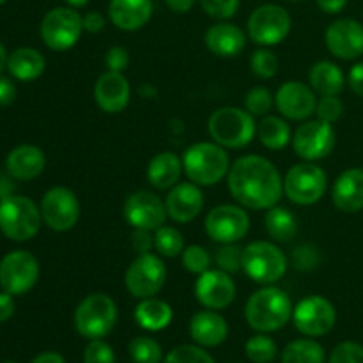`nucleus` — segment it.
<instances>
[{
	"instance_id": "nucleus-1",
	"label": "nucleus",
	"mask_w": 363,
	"mask_h": 363,
	"mask_svg": "<svg viewBox=\"0 0 363 363\" xmlns=\"http://www.w3.org/2000/svg\"><path fill=\"white\" fill-rule=\"evenodd\" d=\"M227 183L234 201L254 211L273 208L284 195V179L279 169L259 155L236 160L227 174Z\"/></svg>"
},
{
	"instance_id": "nucleus-2",
	"label": "nucleus",
	"mask_w": 363,
	"mask_h": 363,
	"mask_svg": "<svg viewBox=\"0 0 363 363\" xmlns=\"http://www.w3.org/2000/svg\"><path fill=\"white\" fill-rule=\"evenodd\" d=\"M293 301L286 291L275 286H264L255 291L245 305L248 326L259 333L277 332L293 319Z\"/></svg>"
},
{
	"instance_id": "nucleus-3",
	"label": "nucleus",
	"mask_w": 363,
	"mask_h": 363,
	"mask_svg": "<svg viewBox=\"0 0 363 363\" xmlns=\"http://www.w3.org/2000/svg\"><path fill=\"white\" fill-rule=\"evenodd\" d=\"M183 170L191 183L213 186L229 174L230 160L225 147L216 142H197L184 151Z\"/></svg>"
},
{
	"instance_id": "nucleus-4",
	"label": "nucleus",
	"mask_w": 363,
	"mask_h": 363,
	"mask_svg": "<svg viewBox=\"0 0 363 363\" xmlns=\"http://www.w3.org/2000/svg\"><path fill=\"white\" fill-rule=\"evenodd\" d=\"M208 131L213 142L225 149L247 147L257 133L254 116L247 108L223 106L215 110L208 121Z\"/></svg>"
},
{
	"instance_id": "nucleus-5",
	"label": "nucleus",
	"mask_w": 363,
	"mask_h": 363,
	"mask_svg": "<svg viewBox=\"0 0 363 363\" xmlns=\"http://www.w3.org/2000/svg\"><path fill=\"white\" fill-rule=\"evenodd\" d=\"M117 315V305L108 294H89L74 311V328L84 339H105L116 326Z\"/></svg>"
},
{
	"instance_id": "nucleus-6",
	"label": "nucleus",
	"mask_w": 363,
	"mask_h": 363,
	"mask_svg": "<svg viewBox=\"0 0 363 363\" xmlns=\"http://www.w3.org/2000/svg\"><path fill=\"white\" fill-rule=\"evenodd\" d=\"M287 261L286 254L269 241H254L243 248L241 269L248 279L261 286H273L286 275Z\"/></svg>"
},
{
	"instance_id": "nucleus-7",
	"label": "nucleus",
	"mask_w": 363,
	"mask_h": 363,
	"mask_svg": "<svg viewBox=\"0 0 363 363\" xmlns=\"http://www.w3.org/2000/svg\"><path fill=\"white\" fill-rule=\"evenodd\" d=\"M41 208L23 195L0 201V230L13 241H28L41 229Z\"/></svg>"
},
{
	"instance_id": "nucleus-8",
	"label": "nucleus",
	"mask_w": 363,
	"mask_h": 363,
	"mask_svg": "<svg viewBox=\"0 0 363 363\" xmlns=\"http://www.w3.org/2000/svg\"><path fill=\"white\" fill-rule=\"evenodd\" d=\"M326 186V172L314 162L296 163L284 177V195L298 206H312L321 201Z\"/></svg>"
},
{
	"instance_id": "nucleus-9",
	"label": "nucleus",
	"mask_w": 363,
	"mask_h": 363,
	"mask_svg": "<svg viewBox=\"0 0 363 363\" xmlns=\"http://www.w3.org/2000/svg\"><path fill=\"white\" fill-rule=\"evenodd\" d=\"M41 39L53 52L73 48L84 32V18L74 7H55L48 11L41 21Z\"/></svg>"
},
{
	"instance_id": "nucleus-10",
	"label": "nucleus",
	"mask_w": 363,
	"mask_h": 363,
	"mask_svg": "<svg viewBox=\"0 0 363 363\" xmlns=\"http://www.w3.org/2000/svg\"><path fill=\"white\" fill-rule=\"evenodd\" d=\"M291 25L293 20L287 9L277 4H262L248 16L247 32L252 41L268 48L280 45L289 35Z\"/></svg>"
},
{
	"instance_id": "nucleus-11",
	"label": "nucleus",
	"mask_w": 363,
	"mask_h": 363,
	"mask_svg": "<svg viewBox=\"0 0 363 363\" xmlns=\"http://www.w3.org/2000/svg\"><path fill=\"white\" fill-rule=\"evenodd\" d=\"M167 266L158 255L140 254L126 269L124 286L138 300L152 298L165 287Z\"/></svg>"
},
{
	"instance_id": "nucleus-12",
	"label": "nucleus",
	"mask_w": 363,
	"mask_h": 363,
	"mask_svg": "<svg viewBox=\"0 0 363 363\" xmlns=\"http://www.w3.org/2000/svg\"><path fill=\"white\" fill-rule=\"evenodd\" d=\"M204 227L208 236L216 243H240L250 229V216L241 206L222 204L208 213Z\"/></svg>"
},
{
	"instance_id": "nucleus-13",
	"label": "nucleus",
	"mask_w": 363,
	"mask_h": 363,
	"mask_svg": "<svg viewBox=\"0 0 363 363\" xmlns=\"http://www.w3.org/2000/svg\"><path fill=\"white\" fill-rule=\"evenodd\" d=\"M293 149L305 162H318L326 158L335 147V130L321 119L305 121L293 133Z\"/></svg>"
},
{
	"instance_id": "nucleus-14",
	"label": "nucleus",
	"mask_w": 363,
	"mask_h": 363,
	"mask_svg": "<svg viewBox=\"0 0 363 363\" xmlns=\"http://www.w3.org/2000/svg\"><path fill=\"white\" fill-rule=\"evenodd\" d=\"M39 280V262L30 252L14 250L0 261V286L13 296L28 293Z\"/></svg>"
},
{
	"instance_id": "nucleus-15",
	"label": "nucleus",
	"mask_w": 363,
	"mask_h": 363,
	"mask_svg": "<svg viewBox=\"0 0 363 363\" xmlns=\"http://www.w3.org/2000/svg\"><path fill=\"white\" fill-rule=\"evenodd\" d=\"M337 311L325 296H307L294 307L293 323L305 337H323L335 326Z\"/></svg>"
},
{
	"instance_id": "nucleus-16",
	"label": "nucleus",
	"mask_w": 363,
	"mask_h": 363,
	"mask_svg": "<svg viewBox=\"0 0 363 363\" xmlns=\"http://www.w3.org/2000/svg\"><path fill=\"white\" fill-rule=\"evenodd\" d=\"M43 222L57 233L73 229L80 218V202L73 190L66 186H53L41 201Z\"/></svg>"
},
{
	"instance_id": "nucleus-17",
	"label": "nucleus",
	"mask_w": 363,
	"mask_h": 363,
	"mask_svg": "<svg viewBox=\"0 0 363 363\" xmlns=\"http://www.w3.org/2000/svg\"><path fill=\"white\" fill-rule=\"evenodd\" d=\"M123 213L126 222L133 229L151 230V233L165 225V220L169 216L165 202L147 190L133 191L124 202Z\"/></svg>"
},
{
	"instance_id": "nucleus-18",
	"label": "nucleus",
	"mask_w": 363,
	"mask_h": 363,
	"mask_svg": "<svg viewBox=\"0 0 363 363\" xmlns=\"http://www.w3.org/2000/svg\"><path fill=\"white\" fill-rule=\"evenodd\" d=\"M195 298L209 311H223L236 298V284L223 269H208L195 282Z\"/></svg>"
},
{
	"instance_id": "nucleus-19",
	"label": "nucleus",
	"mask_w": 363,
	"mask_h": 363,
	"mask_svg": "<svg viewBox=\"0 0 363 363\" xmlns=\"http://www.w3.org/2000/svg\"><path fill=\"white\" fill-rule=\"evenodd\" d=\"M275 106L286 119L307 121L315 113L318 96L311 85L289 80L279 87L275 94Z\"/></svg>"
},
{
	"instance_id": "nucleus-20",
	"label": "nucleus",
	"mask_w": 363,
	"mask_h": 363,
	"mask_svg": "<svg viewBox=\"0 0 363 363\" xmlns=\"http://www.w3.org/2000/svg\"><path fill=\"white\" fill-rule=\"evenodd\" d=\"M326 48L333 57L353 60L363 55V25L351 18L335 20L325 34Z\"/></svg>"
},
{
	"instance_id": "nucleus-21",
	"label": "nucleus",
	"mask_w": 363,
	"mask_h": 363,
	"mask_svg": "<svg viewBox=\"0 0 363 363\" xmlns=\"http://www.w3.org/2000/svg\"><path fill=\"white\" fill-rule=\"evenodd\" d=\"M131 99L128 78L117 71H106L94 84V101L105 113H119L126 110Z\"/></svg>"
},
{
	"instance_id": "nucleus-22",
	"label": "nucleus",
	"mask_w": 363,
	"mask_h": 363,
	"mask_svg": "<svg viewBox=\"0 0 363 363\" xmlns=\"http://www.w3.org/2000/svg\"><path fill=\"white\" fill-rule=\"evenodd\" d=\"M169 218L177 223H190L204 208V194L195 183H177L165 199Z\"/></svg>"
},
{
	"instance_id": "nucleus-23",
	"label": "nucleus",
	"mask_w": 363,
	"mask_h": 363,
	"mask_svg": "<svg viewBox=\"0 0 363 363\" xmlns=\"http://www.w3.org/2000/svg\"><path fill=\"white\" fill-rule=\"evenodd\" d=\"M152 9V0H110L108 18L121 30L133 32L147 25Z\"/></svg>"
},
{
	"instance_id": "nucleus-24",
	"label": "nucleus",
	"mask_w": 363,
	"mask_h": 363,
	"mask_svg": "<svg viewBox=\"0 0 363 363\" xmlns=\"http://www.w3.org/2000/svg\"><path fill=\"white\" fill-rule=\"evenodd\" d=\"M204 43L211 53L230 59L243 52L247 45V35L238 25L220 21L206 30Z\"/></svg>"
},
{
	"instance_id": "nucleus-25",
	"label": "nucleus",
	"mask_w": 363,
	"mask_h": 363,
	"mask_svg": "<svg viewBox=\"0 0 363 363\" xmlns=\"http://www.w3.org/2000/svg\"><path fill=\"white\" fill-rule=\"evenodd\" d=\"M45 152L32 144H23L14 147L6 158V169L13 179L32 181L45 170Z\"/></svg>"
},
{
	"instance_id": "nucleus-26",
	"label": "nucleus",
	"mask_w": 363,
	"mask_h": 363,
	"mask_svg": "<svg viewBox=\"0 0 363 363\" xmlns=\"http://www.w3.org/2000/svg\"><path fill=\"white\" fill-rule=\"evenodd\" d=\"M229 335V325L216 311L197 312L190 319V337L202 347H216Z\"/></svg>"
},
{
	"instance_id": "nucleus-27",
	"label": "nucleus",
	"mask_w": 363,
	"mask_h": 363,
	"mask_svg": "<svg viewBox=\"0 0 363 363\" xmlns=\"http://www.w3.org/2000/svg\"><path fill=\"white\" fill-rule=\"evenodd\" d=\"M333 204L342 213L363 209V169H347L335 179L332 190Z\"/></svg>"
},
{
	"instance_id": "nucleus-28",
	"label": "nucleus",
	"mask_w": 363,
	"mask_h": 363,
	"mask_svg": "<svg viewBox=\"0 0 363 363\" xmlns=\"http://www.w3.org/2000/svg\"><path fill=\"white\" fill-rule=\"evenodd\" d=\"M183 172V158H179L176 152L163 151L149 162L147 181L156 190H170L179 183Z\"/></svg>"
},
{
	"instance_id": "nucleus-29",
	"label": "nucleus",
	"mask_w": 363,
	"mask_h": 363,
	"mask_svg": "<svg viewBox=\"0 0 363 363\" xmlns=\"http://www.w3.org/2000/svg\"><path fill=\"white\" fill-rule=\"evenodd\" d=\"M308 85L319 96H339L346 85V77L337 64L319 60L308 71Z\"/></svg>"
},
{
	"instance_id": "nucleus-30",
	"label": "nucleus",
	"mask_w": 363,
	"mask_h": 363,
	"mask_svg": "<svg viewBox=\"0 0 363 363\" xmlns=\"http://www.w3.org/2000/svg\"><path fill=\"white\" fill-rule=\"evenodd\" d=\"M172 307L156 296L140 300V303L135 307V321L147 332H162L172 323Z\"/></svg>"
},
{
	"instance_id": "nucleus-31",
	"label": "nucleus",
	"mask_w": 363,
	"mask_h": 363,
	"mask_svg": "<svg viewBox=\"0 0 363 363\" xmlns=\"http://www.w3.org/2000/svg\"><path fill=\"white\" fill-rule=\"evenodd\" d=\"M45 57L34 48H18L7 59V71L20 82L38 80L45 73Z\"/></svg>"
},
{
	"instance_id": "nucleus-32",
	"label": "nucleus",
	"mask_w": 363,
	"mask_h": 363,
	"mask_svg": "<svg viewBox=\"0 0 363 363\" xmlns=\"http://www.w3.org/2000/svg\"><path fill=\"white\" fill-rule=\"evenodd\" d=\"M257 137L266 149L280 151L293 140V131L282 117L264 116L257 124Z\"/></svg>"
},
{
	"instance_id": "nucleus-33",
	"label": "nucleus",
	"mask_w": 363,
	"mask_h": 363,
	"mask_svg": "<svg viewBox=\"0 0 363 363\" xmlns=\"http://www.w3.org/2000/svg\"><path fill=\"white\" fill-rule=\"evenodd\" d=\"M264 229L269 236L279 243L289 241L298 233V220L293 213L284 206H273L264 216Z\"/></svg>"
},
{
	"instance_id": "nucleus-34",
	"label": "nucleus",
	"mask_w": 363,
	"mask_h": 363,
	"mask_svg": "<svg viewBox=\"0 0 363 363\" xmlns=\"http://www.w3.org/2000/svg\"><path fill=\"white\" fill-rule=\"evenodd\" d=\"M325 347L312 337L287 344L282 351V363H325Z\"/></svg>"
},
{
	"instance_id": "nucleus-35",
	"label": "nucleus",
	"mask_w": 363,
	"mask_h": 363,
	"mask_svg": "<svg viewBox=\"0 0 363 363\" xmlns=\"http://www.w3.org/2000/svg\"><path fill=\"white\" fill-rule=\"evenodd\" d=\"M155 248L163 257H177L184 250V238L176 227L163 225L155 230Z\"/></svg>"
},
{
	"instance_id": "nucleus-36",
	"label": "nucleus",
	"mask_w": 363,
	"mask_h": 363,
	"mask_svg": "<svg viewBox=\"0 0 363 363\" xmlns=\"http://www.w3.org/2000/svg\"><path fill=\"white\" fill-rule=\"evenodd\" d=\"M245 353H247L248 360L254 363H269L277 358V344L272 337L266 333H257V335L250 337L245 344Z\"/></svg>"
},
{
	"instance_id": "nucleus-37",
	"label": "nucleus",
	"mask_w": 363,
	"mask_h": 363,
	"mask_svg": "<svg viewBox=\"0 0 363 363\" xmlns=\"http://www.w3.org/2000/svg\"><path fill=\"white\" fill-rule=\"evenodd\" d=\"M128 351L135 363H160L163 360L162 346L151 337H135Z\"/></svg>"
},
{
	"instance_id": "nucleus-38",
	"label": "nucleus",
	"mask_w": 363,
	"mask_h": 363,
	"mask_svg": "<svg viewBox=\"0 0 363 363\" xmlns=\"http://www.w3.org/2000/svg\"><path fill=\"white\" fill-rule=\"evenodd\" d=\"M250 71L257 78L268 80L279 73V59L268 48H259L250 57Z\"/></svg>"
},
{
	"instance_id": "nucleus-39",
	"label": "nucleus",
	"mask_w": 363,
	"mask_h": 363,
	"mask_svg": "<svg viewBox=\"0 0 363 363\" xmlns=\"http://www.w3.org/2000/svg\"><path fill=\"white\" fill-rule=\"evenodd\" d=\"M181 259H183V266L186 268V272L194 273V275H202L208 269H211V255L201 245H190V247H184L183 254H181Z\"/></svg>"
},
{
	"instance_id": "nucleus-40",
	"label": "nucleus",
	"mask_w": 363,
	"mask_h": 363,
	"mask_svg": "<svg viewBox=\"0 0 363 363\" xmlns=\"http://www.w3.org/2000/svg\"><path fill=\"white\" fill-rule=\"evenodd\" d=\"M163 363H215L211 354L208 351L202 350L201 346H191V344H184V346L174 347L165 358Z\"/></svg>"
},
{
	"instance_id": "nucleus-41",
	"label": "nucleus",
	"mask_w": 363,
	"mask_h": 363,
	"mask_svg": "<svg viewBox=\"0 0 363 363\" xmlns=\"http://www.w3.org/2000/svg\"><path fill=\"white\" fill-rule=\"evenodd\" d=\"M275 103V96L266 87H252L245 98V108L254 117L266 116Z\"/></svg>"
},
{
	"instance_id": "nucleus-42",
	"label": "nucleus",
	"mask_w": 363,
	"mask_h": 363,
	"mask_svg": "<svg viewBox=\"0 0 363 363\" xmlns=\"http://www.w3.org/2000/svg\"><path fill=\"white\" fill-rule=\"evenodd\" d=\"M241 261H243V248L238 247L236 243L222 245L216 250V264H218L220 269L229 273V275L240 272Z\"/></svg>"
},
{
	"instance_id": "nucleus-43",
	"label": "nucleus",
	"mask_w": 363,
	"mask_h": 363,
	"mask_svg": "<svg viewBox=\"0 0 363 363\" xmlns=\"http://www.w3.org/2000/svg\"><path fill=\"white\" fill-rule=\"evenodd\" d=\"M342 113L344 105L340 101V98H337V96H321L318 99V106H315V116H318V119L333 124L342 117Z\"/></svg>"
},
{
	"instance_id": "nucleus-44",
	"label": "nucleus",
	"mask_w": 363,
	"mask_h": 363,
	"mask_svg": "<svg viewBox=\"0 0 363 363\" xmlns=\"http://www.w3.org/2000/svg\"><path fill=\"white\" fill-rule=\"evenodd\" d=\"M328 363H363V346L353 340H346L335 346Z\"/></svg>"
},
{
	"instance_id": "nucleus-45",
	"label": "nucleus",
	"mask_w": 363,
	"mask_h": 363,
	"mask_svg": "<svg viewBox=\"0 0 363 363\" xmlns=\"http://www.w3.org/2000/svg\"><path fill=\"white\" fill-rule=\"evenodd\" d=\"M201 6L208 16L215 20H229L236 14L240 0H201Z\"/></svg>"
},
{
	"instance_id": "nucleus-46",
	"label": "nucleus",
	"mask_w": 363,
	"mask_h": 363,
	"mask_svg": "<svg viewBox=\"0 0 363 363\" xmlns=\"http://www.w3.org/2000/svg\"><path fill=\"white\" fill-rule=\"evenodd\" d=\"M84 363H116V353L103 339L91 340L84 351Z\"/></svg>"
},
{
	"instance_id": "nucleus-47",
	"label": "nucleus",
	"mask_w": 363,
	"mask_h": 363,
	"mask_svg": "<svg viewBox=\"0 0 363 363\" xmlns=\"http://www.w3.org/2000/svg\"><path fill=\"white\" fill-rule=\"evenodd\" d=\"M291 262L300 272H311L319 264V252L312 245H301L291 254Z\"/></svg>"
},
{
	"instance_id": "nucleus-48",
	"label": "nucleus",
	"mask_w": 363,
	"mask_h": 363,
	"mask_svg": "<svg viewBox=\"0 0 363 363\" xmlns=\"http://www.w3.org/2000/svg\"><path fill=\"white\" fill-rule=\"evenodd\" d=\"M105 64L108 67V71H117V73H123L124 69L130 64V53L124 46H112V48L106 52Z\"/></svg>"
},
{
	"instance_id": "nucleus-49",
	"label": "nucleus",
	"mask_w": 363,
	"mask_h": 363,
	"mask_svg": "<svg viewBox=\"0 0 363 363\" xmlns=\"http://www.w3.org/2000/svg\"><path fill=\"white\" fill-rule=\"evenodd\" d=\"M131 247L138 255L149 254L151 248L155 247V236H151V230L135 229L133 236H131Z\"/></svg>"
},
{
	"instance_id": "nucleus-50",
	"label": "nucleus",
	"mask_w": 363,
	"mask_h": 363,
	"mask_svg": "<svg viewBox=\"0 0 363 363\" xmlns=\"http://www.w3.org/2000/svg\"><path fill=\"white\" fill-rule=\"evenodd\" d=\"M347 84L357 96L363 98V62L354 64L347 73Z\"/></svg>"
},
{
	"instance_id": "nucleus-51",
	"label": "nucleus",
	"mask_w": 363,
	"mask_h": 363,
	"mask_svg": "<svg viewBox=\"0 0 363 363\" xmlns=\"http://www.w3.org/2000/svg\"><path fill=\"white\" fill-rule=\"evenodd\" d=\"M106 20L101 13L98 11H89L87 14L84 16V30L91 32V34H98L105 28Z\"/></svg>"
},
{
	"instance_id": "nucleus-52",
	"label": "nucleus",
	"mask_w": 363,
	"mask_h": 363,
	"mask_svg": "<svg viewBox=\"0 0 363 363\" xmlns=\"http://www.w3.org/2000/svg\"><path fill=\"white\" fill-rule=\"evenodd\" d=\"M16 98V85L6 77H0V106H7Z\"/></svg>"
},
{
	"instance_id": "nucleus-53",
	"label": "nucleus",
	"mask_w": 363,
	"mask_h": 363,
	"mask_svg": "<svg viewBox=\"0 0 363 363\" xmlns=\"http://www.w3.org/2000/svg\"><path fill=\"white\" fill-rule=\"evenodd\" d=\"M14 314V300L13 294L9 293H0V323H6L13 318Z\"/></svg>"
},
{
	"instance_id": "nucleus-54",
	"label": "nucleus",
	"mask_w": 363,
	"mask_h": 363,
	"mask_svg": "<svg viewBox=\"0 0 363 363\" xmlns=\"http://www.w3.org/2000/svg\"><path fill=\"white\" fill-rule=\"evenodd\" d=\"M318 7L326 14H337L347 6V0H315Z\"/></svg>"
},
{
	"instance_id": "nucleus-55",
	"label": "nucleus",
	"mask_w": 363,
	"mask_h": 363,
	"mask_svg": "<svg viewBox=\"0 0 363 363\" xmlns=\"http://www.w3.org/2000/svg\"><path fill=\"white\" fill-rule=\"evenodd\" d=\"M165 4L174 13H188L195 6V0H165Z\"/></svg>"
},
{
	"instance_id": "nucleus-56",
	"label": "nucleus",
	"mask_w": 363,
	"mask_h": 363,
	"mask_svg": "<svg viewBox=\"0 0 363 363\" xmlns=\"http://www.w3.org/2000/svg\"><path fill=\"white\" fill-rule=\"evenodd\" d=\"M30 363H66L62 354L55 353V351H46V353L38 354Z\"/></svg>"
},
{
	"instance_id": "nucleus-57",
	"label": "nucleus",
	"mask_w": 363,
	"mask_h": 363,
	"mask_svg": "<svg viewBox=\"0 0 363 363\" xmlns=\"http://www.w3.org/2000/svg\"><path fill=\"white\" fill-rule=\"evenodd\" d=\"M13 195V184L9 183L7 177H0V201L6 197Z\"/></svg>"
},
{
	"instance_id": "nucleus-58",
	"label": "nucleus",
	"mask_w": 363,
	"mask_h": 363,
	"mask_svg": "<svg viewBox=\"0 0 363 363\" xmlns=\"http://www.w3.org/2000/svg\"><path fill=\"white\" fill-rule=\"evenodd\" d=\"M7 59H9V55H7L6 48H4V45L0 43V73L7 67Z\"/></svg>"
},
{
	"instance_id": "nucleus-59",
	"label": "nucleus",
	"mask_w": 363,
	"mask_h": 363,
	"mask_svg": "<svg viewBox=\"0 0 363 363\" xmlns=\"http://www.w3.org/2000/svg\"><path fill=\"white\" fill-rule=\"evenodd\" d=\"M64 2H66L69 7H74V9H78V7L87 6L89 0H64Z\"/></svg>"
},
{
	"instance_id": "nucleus-60",
	"label": "nucleus",
	"mask_w": 363,
	"mask_h": 363,
	"mask_svg": "<svg viewBox=\"0 0 363 363\" xmlns=\"http://www.w3.org/2000/svg\"><path fill=\"white\" fill-rule=\"evenodd\" d=\"M289 2H301V0H289Z\"/></svg>"
},
{
	"instance_id": "nucleus-61",
	"label": "nucleus",
	"mask_w": 363,
	"mask_h": 363,
	"mask_svg": "<svg viewBox=\"0 0 363 363\" xmlns=\"http://www.w3.org/2000/svg\"><path fill=\"white\" fill-rule=\"evenodd\" d=\"M4 2H6V0H0V6H2V4H4Z\"/></svg>"
},
{
	"instance_id": "nucleus-62",
	"label": "nucleus",
	"mask_w": 363,
	"mask_h": 363,
	"mask_svg": "<svg viewBox=\"0 0 363 363\" xmlns=\"http://www.w3.org/2000/svg\"><path fill=\"white\" fill-rule=\"evenodd\" d=\"M2 363H16V362H2Z\"/></svg>"
}]
</instances>
